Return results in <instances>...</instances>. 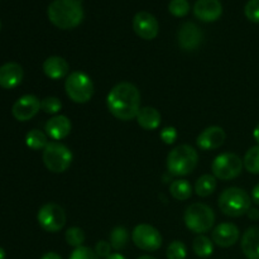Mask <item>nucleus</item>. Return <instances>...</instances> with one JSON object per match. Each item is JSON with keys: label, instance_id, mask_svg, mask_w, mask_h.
<instances>
[{"label": "nucleus", "instance_id": "1", "mask_svg": "<svg viewBox=\"0 0 259 259\" xmlns=\"http://www.w3.org/2000/svg\"><path fill=\"white\" fill-rule=\"evenodd\" d=\"M109 111L123 121L137 118L141 110V93L131 82H120L114 86L106 98Z\"/></svg>", "mask_w": 259, "mask_h": 259}, {"label": "nucleus", "instance_id": "2", "mask_svg": "<svg viewBox=\"0 0 259 259\" xmlns=\"http://www.w3.org/2000/svg\"><path fill=\"white\" fill-rule=\"evenodd\" d=\"M48 19L60 29H72L83 20L81 0H53L47 9Z\"/></svg>", "mask_w": 259, "mask_h": 259}, {"label": "nucleus", "instance_id": "3", "mask_svg": "<svg viewBox=\"0 0 259 259\" xmlns=\"http://www.w3.org/2000/svg\"><path fill=\"white\" fill-rule=\"evenodd\" d=\"M199 154L189 144H181L172 149L167 156V169L174 176H186L197 166Z\"/></svg>", "mask_w": 259, "mask_h": 259}, {"label": "nucleus", "instance_id": "4", "mask_svg": "<svg viewBox=\"0 0 259 259\" xmlns=\"http://www.w3.org/2000/svg\"><path fill=\"white\" fill-rule=\"evenodd\" d=\"M252 199L239 187H229L219 196V207L225 215L232 218L242 217L250 209Z\"/></svg>", "mask_w": 259, "mask_h": 259}, {"label": "nucleus", "instance_id": "5", "mask_svg": "<svg viewBox=\"0 0 259 259\" xmlns=\"http://www.w3.org/2000/svg\"><path fill=\"white\" fill-rule=\"evenodd\" d=\"M185 224L191 232L202 234L209 232L215 223V214L210 206L202 202L191 204L185 211Z\"/></svg>", "mask_w": 259, "mask_h": 259}, {"label": "nucleus", "instance_id": "6", "mask_svg": "<svg viewBox=\"0 0 259 259\" xmlns=\"http://www.w3.org/2000/svg\"><path fill=\"white\" fill-rule=\"evenodd\" d=\"M65 90L73 103L85 104L94 95L93 80L82 71H75L66 77Z\"/></svg>", "mask_w": 259, "mask_h": 259}, {"label": "nucleus", "instance_id": "7", "mask_svg": "<svg viewBox=\"0 0 259 259\" xmlns=\"http://www.w3.org/2000/svg\"><path fill=\"white\" fill-rule=\"evenodd\" d=\"M43 163L55 174L67 171L72 163V153L65 144L60 142H50L43 149Z\"/></svg>", "mask_w": 259, "mask_h": 259}, {"label": "nucleus", "instance_id": "8", "mask_svg": "<svg viewBox=\"0 0 259 259\" xmlns=\"http://www.w3.org/2000/svg\"><path fill=\"white\" fill-rule=\"evenodd\" d=\"M243 167L244 164L239 156L234 153H222L212 162L211 171L217 179L229 181L242 174Z\"/></svg>", "mask_w": 259, "mask_h": 259}, {"label": "nucleus", "instance_id": "9", "mask_svg": "<svg viewBox=\"0 0 259 259\" xmlns=\"http://www.w3.org/2000/svg\"><path fill=\"white\" fill-rule=\"evenodd\" d=\"M37 220L43 230L48 233H57L65 227L66 212L60 205L50 202L40 207L37 214Z\"/></svg>", "mask_w": 259, "mask_h": 259}, {"label": "nucleus", "instance_id": "10", "mask_svg": "<svg viewBox=\"0 0 259 259\" xmlns=\"http://www.w3.org/2000/svg\"><path fill=\"white\" fill-rule=\"evenodd\" d=\"M134 244L146 252H154L162 245V235L154 227L148 224L137 225L132 233Z\"/></svg>", "mask_w": 259, "mask_h": 259}, {"label": "nucleus", "instance_id": "11", "mask_svg": "<svg viewBox=\"0 0 259 259\" xmlns=\"http://www.w3.org/2000/svg\"><path fill=\"white\" fill-rule=\"evenodd\" d=\"M134 32L146 40H152L158 35L159 25L154 15L148 12H139L133 18Z\"/></svg>", "mask_w": 259, "mask_h": 259}, {"label": "nucleus", "instance_id": "12", "mask_svg": "<svg viewBox=\"0 0 259 259\" xmlns=\"http://www.w3.org/2000/svg\"><path fill=\"white\" fill-rule=\"evenodd\" d=\"M40 110V101L34 95H24L18 99L12 108V114L18 121L30 120Z\"/></svg>", "mask_w": 259, "mask_h": 259}, {"label": "nucleus", "instance_id": "13", "mask_svg": "<svg viewBox=\"0 0 259 259\" xmlns=\"http://www.w3.org/2000/svg\"><path fill=\"white\" fill-rule=\"evenodd\" d=\"M179 45L185 51H194L201 45L202 32L196 24L187 22L180 27L179 30Z\"/></svg>", "mask_w": 259, "mask_h": 259}, {"label": "nucleus", "instance_id": "14", "mask_svg": "<svg viewBox=\"0 0 259 259\" xmlns=\"http://www.w3.org/2000/svg\"><path fill=\"white\" fill-rule=\"evenodd\" d=\"M194 14L201 22H215L222 17L223 5L219 0H197L194 5Z\"/></svg>", "mask_w": 259, "mask_h": 259}, {"label": "nucleus", "instance_id": "15", "mask_svg": "<svg viewBox=\"0 0 259 259\" xmlns=\"http://www.w3.org/2000/svg\"><path fill=\"white\" fill-rule=\"evenodd\" d=\"M225 138H227V134H225L224 129L220 126H209L200 133L196 139V143L202 151H212V149H218L219 147H222L224 144Z\"/></svg>", "mask_w": 259, "mask_h": 259}, {"label": "nucleus", "instance_id": "16", "mask_svg": "<svg viewBox=\"0 0 259 259\" xmlns=\"http://www.w3.org/2000/svg\"><path fill=\"white\" fill-rule=\"evenodd\" d=\"M212 242L222 248H229L239 239V229L232 223H222L211 233Z\"/></svg>", "mask_w": 259, "mask_h": 259}, {"label": "nucleus", "instance_id": "17", "mask_svg": "<svg viewBox=\"0 0 259 259\" xmlns=\"http://www.w3.org/2000/svg\"><path fill=\"white\" fill-rule=\"evenodd\" d=\"M24 76V71L19 63L8 62L0 67V88L12 90L20 85Z\"/></svg>", "mask_w": 259, "mask_h": 259}, {"label": "nucleus", "instance_id": "18", "mask_svg": "<svg viewBox=\"0 0 259 259\" xmlns=\"http://www.w3.org/2000/svg\"><path fill=\"white\" fill-rule=\"evenodd\" d=\"M43 72L51 80H60L70 72V65L60 56H51L43 62Z\"/></svg>", "mask_w": 259, "mask_h": 259}, {"label": "nucleus", "instance_id": "19", "mask_svg": "<svg viewBox=\"0 0 259 259\" xmlns=\"http://www.w3.org/2000/svg\"><path fill=\"white\" fill-rule=\"evenodd\" d=\"M71 132V121L65 115H56L46 123V133L53 141L65 139Z\"/></svg>", "mask_w": 259, "mask_h": 259}, {"label": "nucleus", "instance_id": "20", "mask_svg": "<svg viewBox=\"0 0 259 259\" xmlns=\"http://www.w3.org/2000/svg\"><path fill=\"white\" fill-rule=\"evenodd\" d=\"M242 250L248 259H259V228L250 227L242 237Z\"/></svg>", "mask_w": 259, "mask_h": 259}, {"label": "nucleus", "instance_id": "21", "mask_svg": "<svg viewBox=\"0 0 259 259\" xmlns=\"http://www.w3.org/2000/svg\"><path fill=\"white\" fill-rule=\"evenodd\" d=\"M136 119L141 128H143L144 131H154L161 125L162 116L156 108L146 106V108H142L139 110Z\"/></svg>", "mask_w": 259, "mask_h": 259}, {"label": "nucleus", "instance_id": "22", "mask_svg": "<svg viewBox=\"0 0 259 259\" xmlns=\"http://www.w3.org/2000/svg\"><path fill=\"white\" fill-rule=\"evenodd\" d=\"M217 189V177L214 175H202L195 184V191L200 197H207Z\"/></svg>", "mask_w": 259, "mask_h": 259}, {"label": "nucleus", "instance_id": "23", "mask_svg": "<svg viewBox=\"0 0 259 259\" xmlns=\"http://www.w3.org/2000/svg\"><path fill=\"white\" fill-rule=\"evenodd\" d=\"M169 192L179 201L189 200L192 195V187L187 180H175L169 186Z\"/></svg>", "mask_w": 259, "mask_h": 259}, {"label": "nucleus", "instance_id": "24", "mask_svg": "<svg viewBox=\"0 0 259 259\" xmlns=\"http://www.w3.org/2000/svg\"><path fill=\"white\" fill-rule=\"evenodd\" d=\"M192 249L195 254L200 258H207L214 253V244L211 239H209L205 235H199L192 242Z\"/></svg>", "mask_w": 259, "mask_h": 259}, {"label": "nucleus", "instance_id": "25", "mask_svg": "<svg viewBox=\"0 0 259 259\" xmlns=\"http://www.w3.org/2000/svg\"><path fill=\"white\" fill-rule=\"evenodd\" d=\"M25 144L33 151H39V149H45L47 147L48 138L42 131L32 129L25 136Z\"/></svg>", "mask_w": 259, "mask_h": 259}, {"label": "nucleus", "instance_id": "26", "mask_svg": "<svg viewBox=\"0 0 259 259\" xmlns=\"http://www.w3.org/2000/svg\"><path fill=\"white\" fill-rule=\"evenodd\" d=\"M129 239V233L128 230L124 227H116L111 230L110 233V245L113 249L121 250L125 248L126 243Z\"/></svg>", "mask_w": 259, "mask_h": 259}, {"label": "nucleus", "instance_id": "27", "mask_svg": "<svg viewBox=\"0 0 259 259\" xmlns=\"http://www.w3.org/2000/svg\"><path fill=\"white\" fill-rule=\"evenodd\" d=\"M245 169L253 175H259V146H254L248 149L243 159Z\"/></svg>", "mask_w": 259, "mask_h": 259}, {"label": "nucleus", "instance_id": "28", "mask_svg": "<svg viewBox=\"0 0 259 259\" xmlns=\"http://www.w3.org/2000/svg\"><path fill=\"white\" fill-rule=\"evenodd\" d=\"M65 239L67 242V244L71 245V247H82L83 242H85V233H83V230L81 228H68L65 234Z\"/></svg>", "mask_w": 259, "mask_h": 259}, {"label": "nucleus", "instance_id": "29", "mask_svg": "<svg viewBox=\"0 0 259 259\" xmlns=\"http://www.w3.org/2000/svg\"><path fill=\"white\" fill-rule=\"evenodd\" d=\"M167 259H186L187 249L186 245L180 240H175L167 248Z\"/></svg>", "mask_w": 259, "mask_h": 259}, {"label": "nucleus", "instance_id": "30", "mask_svg": "<svg viewBox=\"0 0 259 259\" xmlns=\"http://www.w3.org/2000/svg\"><path fill=\"white\" fill-rule=\"evenodd\" d=\"M168 10L175 17H185L190 12V4L187 0H171Z\"/></svg>", "mask_w": 259, "mask_h": 259}, {"label": "nucleus", "instance_id": "31", "mask_svg": "<svg viewBox=\"0 0 259 259\" xmlns=\"http://www.w3.org/2000/svg\"><path fill=\"white\" fill-rule=\"evenodd\" d=\"M40 109L45 113L53 115V114H57L62 109V103L60 101V99L55 98V96H50V98H46L40 101Z\"/></svg>", "mask_w": 259, "mask_h": 259}, {"label": "nucleus", "instance_id": "32", "mask_svg": "<svg viewBox=\"0 0 259 259\" xmlns=\"http://www.w3.org/2000/svg\"><path fill=\"white\" fill-rule=\"evenodd\" d=\"M244 13L250 22L259 24V0H249L245 4Z\"/></svg>", "mask_w": 259, "mask_h": 259}, {"label": "nucleus", "instance_id": "33", "mask_svg": "<svg viewBox=\"0 0 259 259\" xmlns=\"http://www.w3.org/2000/svg\"><path fill=\"white\" fill-rule=\"evenodd\" d=\"M68 259H100L96 255L95 250L90 249L88 247H78L75 248L72 253H71Z\"/></svg>", "mask_w": 259, "mask_h": 259}, {"label": "nucleus", "instance_id": "34", "mask_svg": "<svg viewBox=\"0 0 259 259\" xmlns=\"http://www.w3.org/2000/svg\"><path fill=\"white\" fill-rule=\"evenodd\" d=\"M111 249L113 248H111L110 243L106 240H100L95 245V253L99 258H108L111 254Z\"/></svg>", "mask_w": 259, "mask_h": 259}, {"label": "nucleus", "instance_id": "35", "mask_svg": "<svg viewBox=\"0 0 259 259\" xmlns=\"http://www.w3.org/2000/svg\"><path fill=\"white\" fill-rule=\"evenodd\" d=\"M161 139L166 144H174L177 139V131L174 126H167L161 131Z\"/></svg>", "mask_w": 259, "mask_h": 259}, {"label": "nucleus", "instance_id": "36", "mask_svg": "<svg viewBox=\"0 0 259 259\" xmlns=\"http://www.w3.org/2000/svg\"><path fill=\"white\" fill-rule=\"evenodd\" d=\"M252 200H253V202H254V204L259 205V184L255 185L254 189H253Z\"/></svg>", "mask_w": 259, "mask_h": 259}, {"label": "nucleus", "instance_id": "37", "mask_svg": "<svg viewBox=\"0 0 259 259\" xmlns=\"http://www.w3.org/2000/svg\"><path fill=\"white\" fill-rule=\"evenodd\" d=\"M249 219L252 220H258L259 219V210L258 209H249V211L247 212Z\"/></svg>", "mask_w": 259, "mask_h": 259}, {"label": "nucleus", "instance_id": "38", "mask_svg": "<svg viewBox=\"0 0 259 259\" xmlns=\"http://www.w3.org/2000/svg\"><path fill=\"white\" fill-rule=\"evenodd\" d=\"M40 259H62V257L55 252H48V253H46V254L43 255Z\"/></svg>", "mask_w": 259, "mask_h": 259}, {"label": "nucleus", "instance_id": "39", "mask_svg": "<svg viewBox=\"0 0 259 259\" xmlns=\"http://www.w3.org/2000/svg\"><path fill=\"white\" fill-rule=\"evenodd\" d=\"M106 259H125V257L120 254V253H114V254H110Z\"/></svg>", "mask_w": 259, "mask_h": 259}, {"label": "nucleus", "instance_id": "40", "mask_svg": "<svg viewBox=\"0 0 259 259\" xmlns=\"http://www.w3.org/2000/svg\"><path fill=\"white\" fill-rule=\"evenodd\" d=\"M253 137H254L255 142H257V143H258V146H259V124H258L257 126H255L254 132H253Z\"/></svg>", "mask_w": 259, "mask_h": 259}, {"label": "nucleus", "instance_id": "41", "mask_svg": "<svg viewBox=\"0 0 259 259\" xmlns=\"http://www.w3.org/2000/svg\"><path fill=\"white\" fill-rule=\"evenodd\" d=\"M5 257H7V254H5V250L0 247V259H5Z\"/></svg>", "mask_w": 259, "mask_h": 259}, {"label": "nucleus", "instance_id": "42", "mask_svg": "<svg viewBox=\"0 0 259 259\" xmlns=\"http://www.w3.org/2000/svg\"><path fill=\"white\" fill-rule=\"evenodd\" d=\"M138 259H156V258L151 257V255H142V257H139Z\"/></svg>", "mask_w": 259, "mask_h": 259}, {"label": "nucleus", "instance_id": "43", "mask_svg": "<svg viewBox=\"0 0 259 259\" xmlns=\"http://www.w3.org/2000/svg\"><path fill=\"white\" fill-rule=\"evenodd\" d=\"M0 29H2V22H0Z\"/></svg>", "mask_w": 259, "mask_h": 259}]
</instances>
